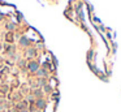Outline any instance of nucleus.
Masks as SVG:
<instances>
[{
	"instance_id": "nucleus-6",
	"label": "nucleus",
	"mask_w": 121,
	"mask_h": 112,
	"mask_svg": "<svg viewBox=\"0 0 121 112\" xmlns=\"http://www.w3.org/2000/svg\"><path fill=\"white\" fill-rule=\"evenodd\" d=\"M7 28H8L9 30H13V29H14V24H8V26H7Z\"/></svg>"
},
{
	"instance_id": "nucleus-7",
	"label": "nucleus",
	"mask_w": 121,
	"mask_h": 112,
	"mask_svg": "<svg viewBox=\"0 0 121 112\" xmlns=\"http://www.w3.org/2000/svg\"><path fill=\"white\" fill-rule=\"evenodd\" d=\"M1 18H3V16H1V14H0V20H1Z\"/></svg>"
},
{
	"instance_id": "nucleus-3",
	"label": "nucleus",
	"mask_w": 121,
	"mask_h": 112,
	"mask_svg": "<svg viewBox=\"0 0 121 112\" xmlns=\"http://www.w3.org/2000/svg\"><path fill=\"white\" fill-rule=\"evenodd\" d=\"M37 106L39 107V108H43V107H44V102H43L42 99H39V100L37 102Z\"/></svg>"
},
{
	"instance_id": "nucleus-8",
	"label": "nucleus",
	"mask_w": 121,
	"mask_h": 112,
	"mask_svg": "<svg viewBox=\"0 0 121 112\" xmlns=\"http://www.w3.org/2000/svg\"><path fill=\"white\" fill-rule=\"evenodd\" d=\"M21 112H27V111H25V109H23V111H21Z\"/></svg>"
},
{
	"instance_id": "nucleus-4",
	"label": "nucleus",
	"mask_w": 121,
	"mask_h": 112,
	"mask_svg": "<svg viewBox=\"0 0 121 112\" xmlns=\"http://www.w3.org/2000/svg\"><path fill=\"white\" fill-rule=\"evenodd\" d=\"M35 55V50H29L27 51V56L29 57H31V56H34Z\"/></svg>"
},
{
	"instance_id": "nucleus-1",
	"label": "nucleus",
	"mask_w": 121,
	"mask_h": 112,
	"mask_svg": "<svg viewBox=\"0 0 121 112\" xmlns=\"http://www.w3.org/2000/svg\"><path fill=\"white\" fill-rule=\"evenodd\" d=\"M38 68H39V65H38V63H35V61H31L30 64H29V69H30L31 72H37Z\"/></svg>"
},
{
	"instance_id": "nucleus-5",
	"label": "nucleus",
	"mask_w": 121,
	"mask_h": 112,
	"mask_svg": "<svg viewBox=\"0 0 121 112\" xmlns=\"http://www.w3.org/2000/svg\"><path fill=\"white\" fill-rule=\"evenodd\" d=\"M37 72H38V76H46V72L42 70V69H38Z\"/></svg>"
},
{
	"instance_id": "nucleus-2",
	"label": "nucleus",
	"mask_w": 121,
	"mask_h": 112,
	"mask_svg": "<svg viewBox=\"0 0 121 112\" xmlns=\"http://www.w3.org/2000/svg\"><path fill=\"white\" fill-rule=\"evenodd\" d=\"M20 43H21V46H27L29 44V39L26 38V36H22L20 39Z\"/></svg>"
}]
</instances>
